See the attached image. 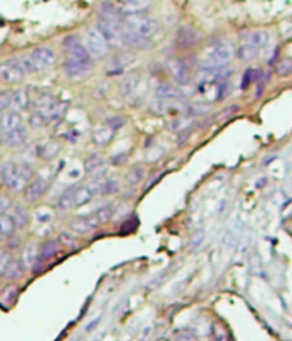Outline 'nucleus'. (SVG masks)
<instances>
[{"label": "nucleus", "instance_id": "38", "mask_svg": "<svg viewBox=\"0 0 292 341\" xmlns=\"http://www.w3.org/2000/svg\"><path fill=\"white\" fill-rule=\"evenodd\" d=\"M126 117H122V115H112V117H109V119L105 120V126H109L112 130H119V129H122L124 126H126Z\"/></svg>", "mask_w": 292, "mask_h": 341}, {"label": "nucleus", "instance_id": "16", "mask_svg": "<svg viewBox=\"0 0 292 341\" xmlns=\"http://www.w3.org/2000/svg\"><path fill=\"white\" fill-rule=\"evenodd\" d=\"M22 126V117L19 111H5L4 115L0 117V130L2 132H9V130H14L18 127Z\"/></svg>", "mask_w": 292, "mask_h": 341}, {"label": "nucleus", "instance_id": "24", "mask_svg": "<svg viewBox=\"0 0 292 341\" xmlns=\"http://www.w3.org/2000/svg\"><path fill=\"white\" fill-rule=\"evenodd\" d=\"M74 192H76V185H72L70 189H67L59 199H57V208L60 211H69V209L74 208Z\"/></svg>", "mask_w": 292, "mask_h": 341}, {"label": "nucleus", "instance_id": "17", "mask_svg": "<svg viewBox=\"0 0 292 341\" xmlns=\"http://www.w3.org/2000/svg\"><path fill=\"white\" fill-rule=\"evenodd\" d=\"M98 16L100 19H107V21H120L122 19L120 9L110 0H105V2H102L98 5Z\"/></svg>", "mask_w": 292, "mask_h": 341}, {"label": "nucleus", "instance_id": "53", "mask_svg": "<svg viewBox=\"0 0 292 341\" xmlns=\"http://www.w3.org/2000/svg\"><path fill=\"white\" fill-rule=\"evenodd\" d=\"M4 143H5V134L2 132V130H0V146H2Z\"/></svg>", "mask_w": 292, "mask_h": 341}, {"label": "nucleus", "instance_id": "42", "mask_svg": "<svg viewBox=\"0 0 292 341\" xmlns=\"http://www.w3.org/2000/svg\"><path fill=\"white\" fill-rule=\"evenodd\" d=\"M19 62H21V65H22V69H24V72H26V74H36L35 65H33L31 59H29V55L22 57V59L19 60Z\"/></svg>", "mask_w": 292, "mask_h": 341}, {"label": "nucleus", "instance_id": "30", "mask_svg": "<svg viewBox=\"0 0 292 341\" xmlns=\"http://www.w3.org/2000/svg\"><path fill=\"white\" fill-rule=\"evenodd\" d=\"M38 259H40V256H38V251H36V245L31 244L22 251V266H24V268L31 269Z\"/></svg>", "mask_w": 292, "mask_h": 341}, {"label": "nucleus", "instance_id": "4", "mask_svg": "<svg viewBox=\"0 0 292 341\" xmlns=\"http://www.w3.org/2000/svg\"><path fill=\"white\" fill-rule=\"evenodd\" d=\"M96 29L103 35V38L107 40L109 46H115V48H122V26L120 21H107V19H98L96 22Z\"/></svg>", "mask_w": 292, "mask_h": 341}, {"label": "nucleus", "instance_id": "29", "mask_svg": "<svg viewBox=\"0 0 292 341\" xmlns=\"http://www.w3.org/2000/svg\"><path fill=\"white\" fill-rule=\"evenodd\" d=\"M16 230V223H14V218L12 214H0V235L2 237H7V235H12Z\"/></svg>", "mask_w": 292, "mask_h": 341}, {"label": "nucleus", "instance_id": "43", "mask_svg": "<svg viewBox=\"0 0 292 341\" xmlns=\"http://www.w3.org/2000/svg\"><path fill=\"white\" fill-rule=\"evenodd\" d=\"M9 261H11V257H9V252L7 251H0V276L5 273Z\"/></svg>", "mask_w": 292, "mask_h": 341}, {"label": "nucleus", "instance_id": "48", "mask_svg": "<svg viewBox=\"0 0 292 341\" xmlns=\"http://www.w3.org/2000/svg\"><path fill=\"white\" fill-rule=\"evenodd\" d=\"M186 124H187V120L184 119V117H177V119H176V120H174V122H172V129H176V130H180V129H182L184 126H186ZM182 130H184V129H182Z\"/></svg>", "mask_w": 292, "mask_h": 341}, {"label": "nucleus", "instance_id": "14", "mask_svg": "<svg viewBox=\"0 0 292 341\" xmlns=\"http://www.w3.org/2000/svg\"><path fill=\"white\" fill-rule=\"evenodd\" d=\"M198 40H200V35H198L193 28H187V26H184V28H180L179 31H177L176 45L179 46V48H191V46L196 45Z\"/></svg>", "mask_w": 292, "mask_h": 341}, {"label": "nucleus", "instance_id": "37", "mask_svg": "<svg viewBox=\"0 0 292 341\" xmlns=\"http://www.w3.org/2000/svg\"><path fill=\"white\" fill-rule=\"evenodd\" d=\"M59 242L60 245H64V247H67V249H74L76 245H78V240H76V237L74 235H70L69 232H62V234L59 235Z\"/></svg>", "mask_w": 292, "mask_h": 341}, {"label": "nucleus", "instance_id": "35", "mask_svg": "<svg viewBox=\"0 0 292 341\" xmlns=\"http://www.w3.org/2000/svg\"><path fill=\"white\" fill-rule=\"evenodd\" d=\"M258 52H260V50H258L256 46H253V45H249V43L244 42L243 45L239 46L237 57H239L241 60H251V59H254V57L258 55Z\"/></svg>", "mask_w": 292, "mask_h": 341}, {"label": "nucleus", "instance_id": "25", "mask_svg": "<svg viewBox=\"0 0 292 341\" xmlns=\"http://www.w3.org/2000/svg\"><path fill=\"white\" fill-rule=\"evenodd\" d=\"M144 175H146L144 168L141 167V165H136V167H133L126 173V184L129 185V187H136V185H139L141 182H143Z\"/></svg>", "mask_w": 292, "mask_h": 341}, {"label": "nucleus", "instance_id": "26", "mask_svg": "<svg viewBox=\"0 0 292 341\" xmlns=\"http://www.w3.org/2000/svg\"><path fill=\"white\" fill-rule=\"evenodd\" d=\"M69 226H70V230H72V232H76V234H81V235L93 232L91 225H90V221H88V218H86V216H78V218L70 219Z\"/></svg>", "mask_w": 292, "mask_h": 341}, {"label": "nucleus", "instance_id": "11", "mask_svg": "<svg viewBox=\"0 0 292 341\" xmlns=\"http://www.w3.org/2000/svg\"><path fill=\"white\" fill-rule=\"evenodd\" d=\"M113 213H115V208H113L112 204H105V206H102V208L96 209L95 213L88 214L86 218H88V221H90V225H91V228L95 230V228L102 226L103 223H109L110 219L113 218Z\"/></svg>", "mask_w": 292, "mask_h": 341}, {"label": "nucleus", "instance_id": "3", "mask_svg": "<svg viewBox=\"0 0 292 341\" xmlns=\"http://www.w3.org/2000/svg\"><path fill=\"white\" fill-rule=\"evenodd\" d=\"M86 50H88L91 60H102L109 55V43L103 38L102 33L96 29V26H90L86 29Z\"/></svg>", "mask_w": 292, "mask_h": 341}, {"label": "nucleus", "instance_id": "10", "mask_svg": "<svg viewBox=\"0 0 292 341\" xmlns=\"http://www.w3.org/2000/svg\"><path fill=\"white\" fill-rule=\"evenodd\" d=\"M133 62H134V57L131 55V53H127V52L117 53V55L113 57L112 60H110L109 70H107V76L112 77V76H117V74H124L126 67L131 65Z\"/></svg>", "mask_w": 292, "mask_h": 341}, {"label": "nucleus", "instance_id": "12", "mask_svg": "<svg viewBox=\"0 0 292 341\" xmlns=\"http://www.w3.org/2000/svg\"><path fill=\"white\" fill-rule=\"evenodd\" d=\"M55 105H57V98L52 96V94H48V93H45V94H40L36 101H33L31 110L36 111V113H40V115H43L46 119V122H48L50 111L53 110Z\"/></svg>", "mask_w": 292, "mask_h": 341}, {"label": "nucleus", "instance_id": "34", "mask_svg": "<svg viewBox=\"0 0 292 341\" xmlns=\"http://www.w3.org/2000/svg\"><path fill=\"white\" fill-rule=\"evenodd\" d=\"M22 262H19V261H9V264H7V269H5V273L4 275L7 276L9 279H18V278H21L22 276Z\"/></svg>", "mask_w": 292, "mask_h": 341}, {"label": "nucleus", "instance_id": "39", "mask_svg": "<svg viewBox=\"0 0 292 341\" xmlns=\"http://www.w3.org/2000/svg\"><path fill=\"white\" fill-rule=\"evenodd\" d=\"M64 113H66V105L60 103V101H57V105L53 107V110L50 111L48 122H55V120H60V119H62Z\"/></svg>", "mask_w": 292, "mask_h": 341}, {"label": "nucleus", "instance_id": "36", "mask_svg": "<svg viewBox=\"0 0 292 341\" xmlns=\"http://www.w3.org/2000/svg\"><path fill=\"white\" fill-rule=\"evenodd\" d=\"M16 173H18V165H16L14 161H4V163H2V167H0V177H2V180L7 182L9 178H12Z\"/></svg>", "mask_w": 292, "mask_h": 341}, {"label": "nucleus", "instance_id": "50", "mask_svg": "<svg viewBox=\"0 0 292 341\" xmlns=\"http://www.w3.org/2000/svg\"><path fill=\"white\" fill-rule=\"evenodd\" d=\"M251 76H253V70H247V72H246V79H244V83H243V87H246L247 84L253 81V77H251Z\"/></svg>", "mask_w": 292, "mask_h": 341}, {"label": "nucleus", "instance_id": "45", "mask_svg": "<svg viewBox=\"0 0 292 341\" xmlns=\"http://www.w3.org/2000/svg\"><path fill=\"white\" fill-rule=\"evenodd\" d=\"M126 160H127V154L126 153H120V154H115V156L110 158V163L115 165V167H119V165L126 163Z\"/></svg>", "mask_w": 292, "mask_h": 341}, {"label": "nucleus", "instance_id": "40", "mask_svg": "<svg viewBox=\"0 0 292 341\" xmlns=\"http://www.w3.org/2000/svg\"><path fill=\"white\" fill-rule=\"evenodd\" d=\"M12 107V93L9 91H0V113L7 111Z\"/></svg>", "mask_w": 292, "mask_h": 341}, {"label": "nucleus", "instance_id": "32", "mask_svg": "<svg viewBox=\"0 0 292 341\" xmlns=\"http://www.w3.org/2000/svg\"><path fill=\"white\" fill-rule=\"evenodd\" d=\"M59 149H60L59 143H46L38 148V156L42 158V160H52V158L57 156Z\"/></svg>", "mask_w": 292, "mask_h": 341}, {"label": "nucleus", "instance_id": "52", "mask_svg": "<svg viewBox=\"0 0 292 341\" xmlns=\"http://www.w3.org/2000/svg\"><path fill=\"white\" fill-rule=\"evenodd\" d=\"M19 244H21V242H19V238H18V237H16V238H11V242H9V247L14 249V247H18Z\"/></svg>", "mask_w": 292, "mask_h": 341}, {"label": "nucleus", "instance_id": "41", "mask_svg": "<svg viewBox=\"0 0 292 341\" xmlns=\"http://www.w3.org/2000/svg\"><path fill=\"white\" fill-rule=\"evenodd\" d=\"M46 124V119L43 115H40V113H36V111H33L31 115H29V126L35 127V129H40V127H43Z\"/></svg>", "mask_w": 292, "mask_h": 341}, {"label": "nucleus", "instance_id": "15", "mask_svg": "<svg viewBox=\"0 0 292 341\" xmlns=\"http://www.w3.org/2000/svg\"><path fill=\"white\" fill-rule=\"evenodd\" d=\"M91 70V65L88 64H83V62H78V60H72V59H67L64 62V72H66L67 77H83Z\"/></svg>", "mask_w": 292, "mask_h": 341}, {"label": "nucleus", "instance_id": "5", "mask_svg": "<svg viewBox=\"0 0 292 341\" xmlns=\"http://www.w3.org/2000/svg\"><path fill=\"white\" fill-rule=\"evenodd\" d=\"M24 77H26V72L19 60L11 59V60H7V62L0 64V83L14 84V83L22 81Z\"/></svg>", "mask_w": 292, "mask_h": 341}, {"label": "nucleus", "instance_id": "47", "mask_svg": "<svg viewBox=\"0 0 292 341\" xmlns=\"http://www.w3.org/2000/svg\"><path fill=\"white\" fill-rule=\"evenodd\" d=\"M9 206H11V199L2 195V197H0V214H4V213L9 209Z\"/></svg>", "mask_w": 292, "mask_h": 341}, {"label": "nucleus", "instance_id": "51", "mask_svg": "<svg viewBox=\"0 0 292 341\" xmlns=\"http://www.w3.org/2000/svg\"><path fill=\"white\" fill-rule=\"evenodd\" d=\"M36 218H38V221H42V219H45V221H50L52 219V214H42V211H38V214H36Z\"/></svg>", "mask_w": 292, "mask_h": 341}, {"label": "nucleus", "instance_id": "46", "mask_svg": "<svg viewBox=\"0 0 292 341\" xmlns=\"http://www.w3.org/2000/svg\"><path fill=\"white\" fill-rule=\"evenodd\" d=\"M16 295H18V288H16V286H11L9 290H5V293H4V297H2V298H4V302L9 303Z\"/></svg>", "mask_w": 292, "mask_h": 341}, {"label": "nucleus", "instance_id": "54", "mask_svg": "<svg viewBox=\"0 0 292 341\" xmlns=\"http://www.w3.org/2000/svg\"><path fill=\"white\" fill-rule=\"evenodd\" d=\"M0 240H2V235H0Z\"/></svg>", "mask_w": 292, "mask_h": 341}, {"label": "nucleus", "instance_id": "6", "mask_svg": "<svg viewBox=\"0 0 292 341\" xmlns=\"http://www.w3.org/2000/svg\"><path fill=\"white\" fill-rule=\"evenodd\" d=\"M29 59H31L36 72H43V70H48L55 65V52L52 48H48V46L35 48L29 53Z\"/></svg>", "mask_w": 292, "mask_h": 341}, {"label": "nucleus", "instance_id": "27", "mask_svg": "<svg viewBox=\"0 0 292 341\" xmlns=\"http://www.w3.org/2000/svg\"><path fill=\"white\" fill-rule=\"evenodd\" d=\"M59 254V242L57 240H46L45 244L42 245V249H40L38 256L42 261H48V259L55 257V256Z\"/></svg>", "mask_w": 292, "mask_h": 341}, {"label": "nucleus", "instance_id": "2", "mask_svg": "<svg viewBox=\"0 0 292 341\" xmlns=\"http://www.w3.org/2000/svg\"><path fill=\"white\" fill-rule=\"evenodd\" d=\"M232 60V48L229 45H217L206 52V55L201 59V69H224Z\"/></svg>", "mask_w": 292, "mask_h": 341}, {"label": "nucleus", "instance_id": "22", "mask_svg": "<svg viewBox=\"0 0 292 341\" xmlns=\"http://www.w3.org/2000/svg\"><path fill=\"white\" fill-rule=\"evenodd\" d=\"M155 94H157V98H158V100L172 101V100H176V98L180 96V89H177V87L174 86V84H170V83H160L158 86H157Z\"/></svg>", "mask_w": 292, "mask_h": 341}, {"label": "nucleus", "instance_id": "18", "mask_svg": "<svg viewBox=\"0 0 292 341\" xmlns=\"http://www.w3.org/2000/svg\"><path fill=\"white\" fill-rule=\"evenodd\" d=\"M139 84H141L139 74H136V72L126 74L124 79L120 81V94H122V96H131V94L139 87Z\"/></svg>", "mask_w": 292, "mask_h": 341}, {"label": "nucleus", "instance_id": "33", "mask_svg": "<svg viewBox=\"0 0 292 341\" xmlns=\"http://www.w3.org/2000/svg\"><path fill=\"white\" fill-rule=\"evenodd\" d=\"M267 40H268V36L265 31H254V33H251V35H247L246 38H244V42L256 46V48L260 50V46H263L265 43H267Z\"/></svg>", "mask_w": 292, "mask_h": 341}, {"label": "nucleus", "instance_id": "7", "mask_svg": "<svg viewBox=\"0 0 292 341\" xmlns=\"http://www.w3.org/2000/svg\"><path fill=\"white\" fill-rule=\"evenodd\" d=\"M100 195V182H91L90 185H81L76 187L74 192V208H79L83 204H88L90 201Z\"/></svg>", "mask_w": 292, "mask_h": 341}, {"label": "nucleus", "instance_id": "31", "mask_svg": "<svg viewBox=\"0 0 292 341\" xmlns=\"http://www.w3.org/2000/svg\"><path fill=\"white\" fill-rule=\"evenodd\" d=\"M12 218H14L16 228H24V226L29 223V214H28V211H26L24 206H21V204H16L14 213H12Z\"/></svg>", "mask_w": 292, "mask_h": 341}, {"label": "nucleus", "instance_id": "44", "mask_svg": "<svg viewBox=\"0 0 292 341\" xmlns=\"http://www.w3.org/2000/svg\"><path fill=\"white\" fill-rule=\"evenodd\" d=\"M203 238H204V234H203V232H198L196 235H193V237H191L189 247H191V249H196V247H200V245H201V242H203Z\"/></svg>", "mask_w": 292, "mask_h": 341}, {"label": "nucleus", "instance_id": "49", "mask_svg": "<svg viewBox=\"0 0 292 341\" xmlns=\"http://www.w3.org/2000/svg\"><path fill=\"white\" fill-rule=\"evenodd\" d=\"M177 341H196V338L189 333H180L179 336H177Z\"/></svg>", "mask_w": 292, "mask_h": 341}, {"label": "nucleus", "instance_id": "9", "mask_svg": "<svg viewBox=\"0 0 292 341\" xmlns=\"http://www.w3.org/2000/svg\"><path fill=\"white\" fill-rule=\"evenodd\" d=\"M46 187H48V182H46V178L36 177L35 180H33L29 185H26V189L22 191V192H24V201L29 202V204H31V202H36L43 194H45Z\"/></svg>", "mask_w": 292, "mask_h": 341}, {"label": "nucleus", "instance_id": "28", "mask_svg": "<svg viewBox=\"0 0 292 341\" xmlns=\"http://www.w3.org/2000/svg\"><path fill=\"white\" fill-rule=\"evenodd\" d=\"M120 191V182L115 177L100 182V195H112Z\"/></svg>", "mask_w": 292, "mask_h": 341}, {"label": "nucleus", "instance_id": "8", "mask_svg": "<svg viewBox=\"0 0 292 341\" xmlns=\"http://www.w3.org/2000/svg\"><path fill=\"white\" fill-rule=\"evenodd\" d=\"M167 67H169L170 74L179 84H187L191 81V70L187 62L182 59H169L167 60Z\"/></svg>", "mask_w": 292, "mask_h": 341}, {"label": "nucleus", "instance_id": "21", "mask_svg": "<svg viewBox=\"0 0 292 341\" xmlns=\"http://www.w3.org/2000/svg\"><path fill=\"white\" fill-rule=\"evenodd\" d=\"M31 100H29L28 87H21V89H16L12 93V107L16 108V111H22L26 108H29Z\"/></svg>", "mask_w": 292, "mask_h": 341}, {"label": "nucleus", "instance_id": "19", "mask_svg": "<svg viewBox=\"0 0 292 341\" xmlns=\"http://www.w3.org/2000/svg\"><path fill=\"white\" fill-rule=\"evenodd\" d=\"M26 139H28V132L22 126L5 132V143H7L9 148H21L22 144H26Z\"/></svg>", "mask_w": 292, "mask_h": 341}, {"label": "nucleus", "instance_id": "1", "mask_svg": "<svg viewBox=\"0 0 292 341\" xmlns=\"http://www.w3.org/2000/svg\"><path fill=\"white\" fill-rule=\"evenodd\" d=\"M120 26L127 33L134 36H139L144 40H152V36L158 31V21L146 12L143 14H126L120 19Z\"/></svg>", "mask_w": 292, "mask_h": 341}, {"label": "nucleus", "instance_id": "23", "mask_svg": "<svg viewBox=\"0 0 292 341\" xmlns=\"http://www.w3.org/2000/svg\"><path fill=\"white\" fill-rule=\"evenodd\" d=\"M103 168H105V158L102 154H90L85 160V170L88 175H95Z\"/></svg>", "mask_w": 292, "mask_h": 341}, {"label": "nucleus", "instance_id": "20", "mask_svg": "<svg viewBox=\"0 0 292 341\" xmlns=\"http://www.w3.org/2000/svg\"><path fill=\"white\" fill-rule=\"evenodd\" d=\"M113 136H115V130H112L109 126L96 127V129L93 130V143H95L96 146H107V144L113 139Z\"/></svg>", "mask_w": 292, "mask_h": 341}, {"label": "nucleus", "instance_id": "13", "mask_svg": "<svg viewBox=\"0 0 292 341\" xmlns=\"http://www.w3.org/2000/svg\"><path fill=\"white\" fill-rule=\"evenodd\" d=\"M153 0H120V12L126 14H143L152 7Z\"/></svg>", "mask_w": 292, "mask_h": 341}]
</instances>
